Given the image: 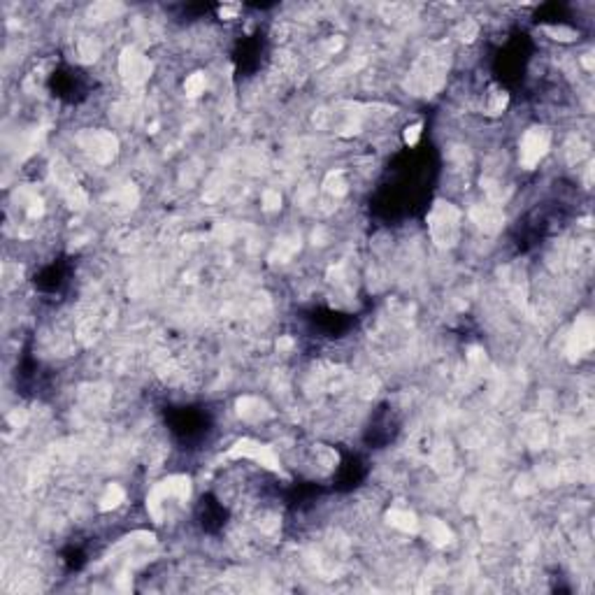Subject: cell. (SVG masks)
<instances>
[{
	"mask_svg": "<svg viewBox=\"0 0 595 595\" xmlns=\"http://www.w3.org/2000/svg\"><path fill=\"white\" fill-rule=\"evenodd\" d=\"M591 344H593V326H591V319L584 316V319L577 321L572 349H577V353H584V351L591 349Z\"/></svg>",
	"mask_w": 595,
	"mask_h": 595,
	"instance_id": "4",
	"label": "cell"
},
{
	"mask_svg": "<svg viewBox=\"0 0 595 595\" xmlns=\"http://www.w3.org/2000/svg\"><path fill=\"white\" fill-rule=\"evenodd\" d=\"M184 88H186L188 96H198V93H203V91H205V77H203V75H200V73L191 75V77L186 79Z\"/></svg>",
	"mask_w": 595,
	"mask_h": 595,
	"instance_id": "6",
	"label": "cell"
},
{
	"mask_svg": "<svg viewBox=\"0 0 595 595\" xmlns=\"http://www.w3.org/2000/svg\"><path fill=\"white\" fill-rule=\"evenodd\" d=\"M388 518H391L393 526L400 530H416V518L414 514H409V511H391Z\"/></svg>",
	"mask_w": 595,
	"mask_h": 595,
	"instance_id": "5",
	"label": "cell"
},
{
	"mask_svg": "<svg viewBox=\"0 0 595 595\" xmlns=\"http://www.w3.org/2000/svg\"><path fill=\"white\" fill-rule=\"evenodd\" d=\"M549 149V133L544 128H530L521 140V163L526 168H533Z\"/></svg>",
	"mask_w": 595,
	"mask_h": 595,
	"instance_id": "2",
	"label": "cell"
},
{
	"mask_svg": "<svg viewBox=\"0 0 595 595\" xmlns=\"http://www.w3.org/2000/svg\"><path fill=\"white\" fill-rule=\"evenodd\" d=\"M430 231L440 244H451L458 233V212L451 205L440 203L430 214Z\"/></svg>",
	"mask_w": 595,
	"mask_h": 595,
	"instance_id": "1",
	"label": "cell"
},
{
	"mask_svg": "<svg viewBox=\"0 0 595 595\" xmlns=\"http://www.w3.org/2000/svg\"><path fill=\"white\" fill-rule=\"evenodd\" d=\"M149 73H151V66L142 54H138V51H126V54L121 56V75L126 79H131V84L144 81L149 77Z\"/></svg>",
	"mask_w": 595,
	"mask_h": 595,
	"instance_id": "3",
	"label": "cell"
},
{
	"mask_svg": "<svg viewBox=\"0 0 595 595\" xmlns=\"http://www.w3.org/2000/svg\"><path fill=\"white\" fill-rule=\"evenodd\" d=\"M419 135H421V123H414V126L407 128V133H405V140H407V144H416Z\"/></svg>",
	"mask_w": 595,
	"mask_h": 595,
	"instance_id": "7",
	"label": "cell"
}]
</instances>
